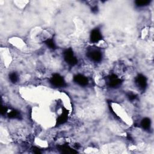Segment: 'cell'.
Segmentation results:
<instances>
[{"mask_svg":"<svg viewBox=\"0 0 154 154\" xmlns=\"http://www.w3.org/2000/svg\"><path fill=\"white\" fill-rule=\"evenodd\" d=\"M64 60L69 65L71 66H74L77 64L78 60L76 58V57L74 55V52H73L71 48H68V49L64 51L63 53Z\"/></svg>","mask_w":154,"mask_h":154,"instance_id":"obj_1","label":"cell"},{"mask_svg":"<svg viewBox=\"0 0 154 154\" xmlns=\"http://www.w3.org/2000/svg\"><path fill=\"white\" fill-rule=\"evenodd\" d=\"M50 83L56 87H64L66 83L63 77L58 74H54L50 79Z\"/></svg>","mask_w":154,"mask_h":154,"instance_id":"obj_2","label":"cell"},{"mask_svg":"<svg viewBox=\"0 0 154 154\" xmlns=\"http://www.w3.org/2000/svg\"><path fill=\"white\" fill-rule=\"evenodd\" d=\"M87 56L89 59L94 62H100L102 59V54L99 50H91L87 53Z\"/></svg>","mask_w":154,"mask_h":154,"instance_id":"obj_3","label":"cell"},{"mask_svg":"<svg viewBox=\"0 0 154 154\" xmlns=\"http://www.w3.org/2000/svg\"><path fill=\"white\" fill-rule=\"evenodd\" d=\"M135 84L140 90L144 91L147 87V78L142 74H139L135 78Z\"/></svg>","mask_w":154,"mask_h":154,"instance_id":"obj_4","label":"cell"},{"mask_svg":"<svg viewBox=\"0 0 154 154\" xmlns=\"http://www.w3.org/2000/svg\"><path fill=\"white\" fill-rule=\"evenodd\" d=\"M90 41L92 43H98L102 39V35L101 31L98 28L92 30L90 36Z\"/></svg>","mask_w":154,"mask_h":154,"instance_id":"obj_5","label":"cell"},{"mask_svg":"<svg viewBox=\"0 0 154 154\" xmlns=\"http://www.w3.org/2000/svg\"><path fill=\"white\" fill-rule=\"evenodd\" d=\"M122 83V81L119 79L117 76L115 74H112L108 77V86L112 88H115L119 86L120 83Z\"/></svg>","mask_w":154,"mask_h":154,"instance_id":"obj_6","label":"cell"},{"mask_svg":"<svg viewBox=\"0 0 154 154\" xmlns=\"http://www.w3.org/2000/svg\"><path fill=\"white\" fill-rule=\"evenodd\" d=\"M74 81L75 83L80 86H86L88 84V80L87 78L83 75L77 74L74 77Z\"/></svg>","mask_w":154,"mask_h":154,"instance_id":"obj_7","label":"cell"},{"mask_svg":"<svg viewBox=\"0 0 154 154\" xmlns=\"http://www.w3.org/2000/svg\"><path fill=\"white\" fill-rule=\"evenodd\" d=\"M68 110L66 108H64L61 115L57 119L56 121V125L59 126L65 124L68 119Z\"/></svg>","mask_w":154,"mask_h":154,"instance_id":"obj_8","label":"cell"},{"mask_svg":"<svg viewBox=\"0 0 154 154\" xmlns=\"http://www.w3.org/2000/svg\"><path fill=\"white\" fill-rule=\"evenodd\" d=\"M59 149L62 153H77V152L75 151L74 149H72L71 148H70L69 146L63 144L61 146H58Z\"/></svg>","mask_w":154,"mask_h":154,"instance_id":"obj_9","label":"cell"},{"mask_svg":"<svg viewBox=\"0 0 154 154\" xmlns=\"http://www.w3.org/2000/svg\"><path fill=\"white\" fill-rule=\"evenodd\" d=\"M151 125V119L148 117H145L142 119L141 122V126L145 129V130H148L150 129Z\"/></svg>","mask_w":154,"mask_h":154,"instance_id":"obj_10","label":"cell"},{"mask_svg":"<svg viewBox=\"0 0 154 154\" xmlns=\"http://www.w3.org/2000/svg\"><path fill=\"white\" fill-rule=\"evenodd\" d=\"M151 1L152 0H137L135 1V4L137 7H142L148 6Z\"/></svg>","mask_w":154,"mask_h":154,"instance_id":"obj_11","label":"cell"},{"mask_svg":"<svg viewBox=\"0 0 154 154\" xmlns=\"http://www.w3.org/2000/svg\"><path fill=\"white\" fill-rule=\"evenodd\" d=\"M44 43L48 47H49L50 49L51 50L56 49V45L52 39H48L47 40H45Z\"/></svg>","mask_w":154,"mask_h":154,"instance_id":"obj_12","label":"cell"},{"mask_svg":"<svg viewBox=\"0 0 154 154\" xmlns=\"http://www.w3.org/2000/svg\"><path fill=\"white\" fill-rule=\"evenodd\" d=\"M20 115L18 111H16L15 110L11 111L9 114H8V117L10 119H17L19 118Z\"/></svg>","mask_w":154,"mask_h":154,"instance_id":"obj_13","label":"cell"},{"mask_svg":"<svg viewBox=\"0 0 154 154\" xmlns=\"http://www.w3.org/2000/svg\"><path fill=\"white\" fill-rule=\"evenodd\" d=\"M9 79L10 80V81L13 83H17L18 80V75L17 74V73L12 72V73H11V74H9Z\"/></svg>","mask_w":154,"mask_h":154,"instance_id":"obj_14","label":"cell"},{"mask_svg":"<svg viewBox=\"0 0 154 154\" xmlns=\"http://www.w3.org/2000/svg\"><path fill=\"white\" fill-rule=\"evenodd\" d=\"M128 98H129V100L133 101V100L136 99L137 96H136V95H135V94H134L133 93H129L128 95Z\"/></svg>","mask_w":154,"mask_h":154,"instance_id":"obj_15","label":"cell"},{"mask_svg":"<svg viewBox=\"0 0 154 154\" xmlns=\"http://www.w3.org/2000/svg\"><path fill=\"white\" fill-rule=\"evenodd\" d=\"M98 10V7H97V6H94L92 8V12H93L95 13H97Z\"/></svg>","mask_w":154,"mask_h":154,"instance_id":"obj_16","label":"cell"},{"mask_svg":"<svg viewBox=\"0 0 154 154\" xmlns=\"http://www.w3.org/2000/svg\"><path fill=\"white\" fill-rule=\"evenodd\" d=\"M33 152L35 153H41V152H40L39 149V148H37L36 147H34L33 148Z\"/></svg>","mask_w":154,"mask_h":154,"instance_id":"obj_17","label":"cell"}]
</instances>
